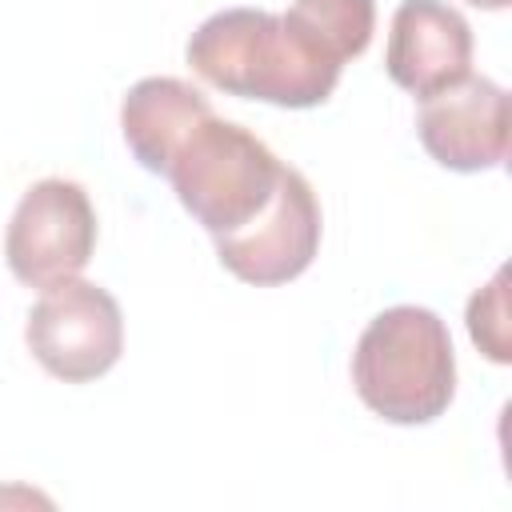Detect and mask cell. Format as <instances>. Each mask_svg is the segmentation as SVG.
<instances>
[{"label":"cell","mask_w":512,"mask_h":512,"mask_svg":"<svg viewBox=\"0 0 512 512\" xmlns=\"http://www.w3.org/2000/svg\"><path fill=\"white\" fill-rule=\"evenodd\" d=\"M212 104L200 88H192L188 80L176 76H148L140 84L128 88L124 104H120V132L128 152L136 156L140 168L148 172H164L168 152L176 148V140L188 132V124L196 116H204Z\"/></svg>","instance_id":"9c48e42d"},{"label":"cell","mask_w":512,"mask_h":512,"mask_svg":"<svg viewBox=\"0 0 512 512\" xmlns=\"http://www.w3.org/2000/svg\"><path fill=\"white\" fill-rule=\"evenodd\" d=\"M220 264L256 288L296 280L320 252V200L312 184L284 164L268 208L228 236H212Z\"/></svg>","instance_id":"8992f818"},{"label":"cell","mask_w":512,"mask_h":512,"mask_svg":"<svg viewBox=\"0 0 512 512\" xmlns=\"http://www.w3.org/2000/svg\"><path fill=\"white\" fill-rule=\"evenodd\" d=\"M468 4H476V8H484V12H504L512 0H468Z\"/></svg>","instance_id":"7c38bea8"},{"label":"cell","mask_w":512,"mask_h":512,"mask_svg":"<svg viewBox=\"0 0 512 512\" xmlns=\"http://www.w3.org/2000/svg\"><path fill=\"white\" fill-rule=\"evenodd\" d=\"M280 172L284 164L256 132L208 108L176 140L160 176L172 180L176 200L208 236H228L268 208Z\"/></svg>","instance_id":"3957f363"},{"label":"cell","mask_w":512,"mask_h":512,"mask_svg":"<svg viewBox=\"0 0 512 512\" xmlns=\"http://www.w3.org/2000/svg\"><path fill=\"white\" fill-rule=\"evenodd\" d=\"M284 16L336 64L364 56L376 32L372 0H292Z\"/></svg>","instance_id":"30bf717a"},{"label":"cell","mask_w":512,"mask_h":512,"mask_svg":"<svg viewBox=\"0 0 512 512\" xmlns=\"http://www.w3.org/2000/svg\"><path fill=\"white\" fill-rule=\"evenodd\" d=\"M92 252H96V212L88 192L64 176L36 180L20 196L8 220L4 260L12 276L28 288H52L84 272Z\"/></svg>","instance_id":"5b68a950"},{"label":"cell","mask_w":512,"mask_h":512,"mask_svg":"<svg viewBox=\"0 0 512 512\" xmlns=\"http://www.w3.org/2000/svg\"><path fill=\"white\" fill-rule=\"evenodd\" d=\"M416 136L440 168L488 172L508 152V92L496 80L468 72L420 100Z\"/></svg>","instance_id":"52a82bcc"},{"label":"cell","mask_w":512,"mask_h":512,"mask_svg":"<svg viewBox=\"0 0 512 512\" xmlns=\"http://www.w3.org/2000/svg\"><path fill=\"white\" fill-rule=\"evenodd\" d=\"M24 340L48 376L64 384H88L120 360L124 316L108 288L72 276L44 288V296L32 304Z\"/></svg>","instance_id":"277c9868"},{"label":"cell","mask_w":512,"mask_h":512,"mask_svg":"<svg viewBox=\"0 0 512 512\" xmlns=\"http://www.w3.org/2000/svg\"><path fill=\"white\" fill-rule=\"evenodd\" d=\"M384 68L396 88L428 100L472 72V28L444 0H400L392 12Z\"/></svg>","instance_id":"ba28073f"},{"label":"cell","mask_w":512,"mask_h":512,"mask_svg":"<svg viewBox=\"0 0 512 512\" xmlns=\"http://www.w3.org/2000/svg\"><path fill=\"white\" fill-rule=\"evenodd\" d=\"M468 336H472V344L492 364H508L512 360V340H508V272L504 268L468 300Z\"/></svg>","instance_id":"8fae6325"},{"label":"cell","mask_w":512,"mask_h":512,"mask_svg":"<svg viewBox=\"0 0 512 512\" xmlns=\"http://www.w3.org/2000/svg\"><path fill=\"white\" fill-rule=\"evenodd\" d=\"M356 396L388 424H428L456 396L448 324L420 304H396L368 320L352 352Z\"/></svg>","instance_id":"7a4b0ae2"},{"label":"cell","mask_w":512,"mask_h":512,"mask_svg":"<svg viewBox=\"0 0 512 512\" xmlns=\"http://www.w3.org/2000/svg\"><path fill=\"white\" fill-rule=\"evenodd\" d=\"M192 72L212 88L276 108H316L336 84L340 68L288 16L264 8H224L208 16L184 48Z\"/></svg>","instance_id":"6da1fadb"}]
</instances>
